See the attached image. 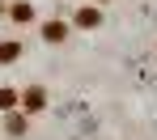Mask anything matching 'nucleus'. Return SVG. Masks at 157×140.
Instances as JSON below:
<instances>
[{"mask_svg": "<svg viewBox=\"0 0 157 140\" xmlns=\"http://www.w3.org/2000/svg\"><path fill=\"white\" fill-rule=\"evenodd\" d=\"M21 111L26 115H43L47 111V85H26L21 89Z\"/></svg>", "mask_w": 157, "mask_h": 140, "instance_id": "nucleus-1", "label": "nucleus"}, {"mask_svg": "<svg viewBox=\"0 0 157 140\" xmlns=\"http://www.w3.org/2000/svg\"><path fill=\"white\" fill-rule=\"evenodd\" d=\"M4 115H9V119H4V132H9V136H13V140H21V136H26V127H30V119H26V111L17 106V111H4Z\"/></svg>", "mask_w": 157, "mask_h": 140, "instance_id": "nucleus-4", "label": "nucleus"}, {"mask_svg": "<svg viewBox=\"0 0 157 140\" xmlns=\"http://www.w3.org/2000/svg\"><path fill=\"white\" fill-rule=\"evenodd\" d=\"M68 26H72V30H98V26H102V9H98V4H81Z\"/></svg>", "mask_w": 157, "mask_h": 140, "instance_id": "nucleus-2", "label": "nucleus"}, {"mask_svg": "<svg viewBox=\"0 0 157 140\" xmlns=\"http://www.w3.org/2000/svg\"><path fill=\"white\" fill-rule=\"evenodd\" d=\"M17 59H21V43H17V38L0 43V64H4V68H9V64H17Z\"/></svg>", "mask_w": 157, "mask_h": 140, "instance_id": "nucleus-6", "label": "nucleus"}, {"mask_svg": "<svg viewBox=\"0 0 157 140\" xmlns=\"http://www.w3.org/2000/svg\"><path fill=\"white\" fill-rule=\"evenodd\" d=\"M9 17H13L17 26H26V21H34V4H30V0H17V4H9Z\"/></svg>", "mask_w": 157, "mask_h": 140, "instance_id": "nucleus-5", "label": "nucleus"}, {"mask_svg": "<svg viewBox=\"0 0 157 140\" xmlns=\"http://www.w3.org/2000/svg\"><path fill=\"white\" fill-rule=\"evenodd\" d=\"M94 4H98V9H106V4H110V0H94Z\"/></svg>", "mask_w": 157, "mask_h": 140, "instance_id": "nucleus-8", "label": "nucleus"}, {"mask_svg": "<svg viewBox=\"0 0 157 140\" xmlns=\"http://www.w3.org/2000/svg\"><path fill=\"white\" fill-rule=\"evenodd\" d=\"M17 106H21V89L4 85V89H0V111H17Z\"/></svg>", "mask_w": 157, "mask_h": 140, "instance_id": "nucleus-7", "label": "nucleus"}, {"mask_svg": "<svg viewBox=\"0 0 157 140\" xmlns=\"http://www.w3.org/2000/svg\"><path fill=\"white\" fill-rule=\"evenodd\" d=\"M68 34H72V26H68V21H43V26H38V38H43V43H68Z\"/></svg>", "mask_w": 157, "mask_h": 140, "instance_id": "nucleus-3", "label": "nucleus"}]
</instances>
